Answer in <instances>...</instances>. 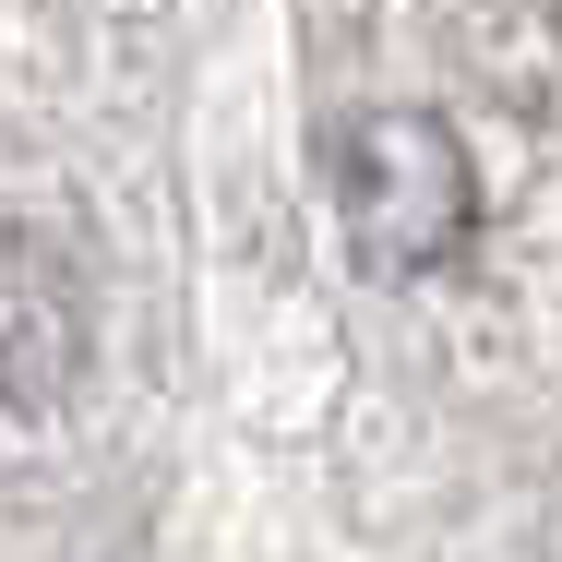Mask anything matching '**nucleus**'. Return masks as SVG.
Returning <instances> with one entry per match:
<instances>
[{"label": "nucleus", "mask_w": 562, "mask_h": 562, "mask_svg": "<svg viewBox=\"0 0 562 562\" xmlns=\"http://www.w3.org/2000/svg\"><path fill=\"white\" fill-rule=\"evenodd\" d=\"M336 227L371 276H431L479 227V168L431 109H371L336 156Z\"/></svg>", "instance_id": "nucleus-1"}]
</instances>
